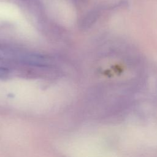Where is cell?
<instances>
[{
  "instance_id": "7a4b0ae2",
  "label": "cell",
  "mask_w": 157,
  "mask_h": 157,
  "mask_svg": "<svg viewBox=\"0 0 157 157\" xmlns=\"http://www.w3.org/2000/svg\"><path fill=\"white\" fill-rule=\"evenodd\" d=\"M76 1H84L85 0H76Z\"/></svg>"
},
{
  "instance_id": "6da1fadb",
  "label": "cell",
  "mask_w": 157,
  "mask_h": 157,
  "mask_svg": "<svg viewBox=\"0 0 157 157\" xmlns=\"http://www.w3.org/2000/svg\"><path fill=\"white\" fill-rule=\"evenodd\" d=\"M9 71L7 69L0 67V78H4L7 76Z\"/></svg>"
}]
</instances>
